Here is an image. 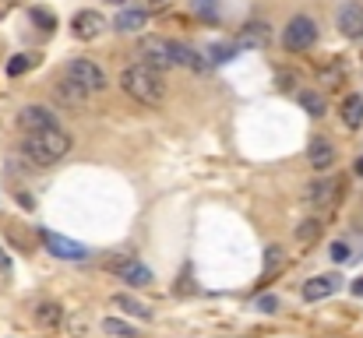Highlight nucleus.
Masks as SVG:
<instances>
[{"label":"nucleus","instance_id":"obj_13","mask_svg":"<svg viewBox=\"0 0 363 338\" xmlns=\"http://www.w3.org/2000/svg\"><path fill=\"white\" fill-rule=\"evenodd\" d=\"M71 25H74V36L78 39H96V36L106 32V18L99 11H78Z\"/></svg>","mask_w":363,"mask_h":338},{"label":"nucleus","instance_id":"obj_34","mask_svg":"<svg viewBox=\"0 0 363 338\" xmlns=\"http://www.w3.org/2000/svg\"><path fill=\"white\" fill-rule=\"evenodd\" d=\"M110 4H116V0H110Z\"/></svg>","mask_w":363,"mask_h":338},{"label":"nucleus","instance_id":"obj_14","mask_svg":"<svg viewBox=\"0 0 363 338\" xmlns=\"http://www.w3.org/2000/svg\"><path fill=\"white\" fill-rule=\"evenodd\" d=\"M307 159H311V166H314L318 173L331 169V162H335V145H331L328 138H314V141L307 145Z\"/></svg>","mask_w":363,"mask_h":338},{"label":"nucleus","instance_id":"obj_12","mask_svg":"<svg viewBox=\"0 0 363 338\" xmlns=\"http://www.w3.org/2000/svg\"><path fill=\"white\" fill-rule=\"evenodd\" d=\"M268 39H271L268 21H247V25L236 32V46H240V50H258V46H268Z\"/></svg>","mask_w":363,"mask_h":338},{"label":"nucleus","instance_id":"obj_32","mask_svg":"<svg viewBox=\"0 0 363 338\" xmlns=\"http://www.w3.org/2000/svg\"><path fill=\"white\" fill-rule=\"evenodd\" d=\"M349 289H353V296H363V279H356V282L349 286Z\"/></svg>","mask_w":363,"mask_h":338},{"label":"nucleus","instance_id":"obj_27","mask_svg":"<svg viewBox=\"0 0 363 338\" xmlns=\"http://www.w3.org/2000/svg\"><path fill=\"white\" fill-rule=\"evenodd\" d=\"M328 254H331V261H335V264H346L353 254H349V243L346 240H335V243H331V247H328Z\"/></svg>","mask_w":363,"mask_h":338},{"label":"nucleus","instance_id":"obj_28","mask_svg":"<svg viewBox=\"0 0 363 338\" xmlns=\"http://www.w3.org/2000/svg\"><path fill=\"white\" fill-rule=\"evenodd\" d=\"M282 264V247H268V254H265V275H271Z\"/></svg>","mask_w":363,"mask_h":338},{"label":"nucleus","instance_id":"obj_10","mask_svg":"<svg viewBox=\"0 0 363 338\" xmlns=\"http://www.w3.org/2000/svg\"><path fill=\"white\" fill-rule=\"evenodd\" d=\"M335 25L346 39H363V4H356V0L342 4L339 14H335Z\"/></svg>","mask_w":363,"mask_h":338},{"label":"nucleus","instance_id":"obj_17","mask_svg":"<svg viewBox=\"0 0 363 338\" xmlns=\"http://www.w3.org/2000/svg\"><path fill=\"white\" fill-rule=\"evenodd\" d=\"M145 25H148V11H145V8H138V11H120L116 21H113L116 32H141Z\"/></svg>","mask_w":363,"mask_h":338},{"label":"nucleus","instance_id":"obj_8","mask_svg":"<svg viewBox=\"0 0 363 338\" xmlns=\"http://www.w3.org/2000/svg\"><path fill=\"white\" fill-rule=\"evenodd\" d=\"M18 127H21L25 134H39V131H53V127H60V124H56V113H53L50 106H25V109L18 113Z\"/></svg>","mask_w":363,"mask_h":338},{"label":"nucleus","instance_id":"obj_16","mask_svg":"<svg viewBox=\"0 0 363 338\" xmlns=\"http://www.w3.org/2000/svg\"><path fill=\"white\" fill-rule=\"evenodd\" d=\"M53 99H56L60 106L78 109V106H85V99H88V96H85V92H81L78 85H71V81L64 78V81H56V85H53Z\"/></svg>","mask_w":363,"mask_h":338},{"label":"nucleus","instance_id":"obj_9","mask_svg":"<svg viewBox=\"0 0 363 338\" xmlns=\"http://www.w3.org/2000/svg\"><path fill=\"white\" fill-rule=\"evenodd\" d=\"M342 194V180L339 176H321L314 183H307V191L304 198L314 204V208H328V204H335V198Z\"/></svg>","mask_w":363,"mask_h":338},{"label":"nucleus","instance_id":"obj_6","mask_svg":"<svg viewBox=\"0 0 363 338\" xmlns=\"http://www.w3.org/2000/svg\"><path fill=\"white\" fill-rule=\"evenodd\" d=\"M43 243H46V251H50L53 257H60V261H85V257H88V247H85V243H78V240H71V236H60V233H53V229H43Z\"/></svg>","mask_w":363,"mask_h":338},{"label":"nucleus","instance_id":"obj_7","mask_svg":"<svg viewBox=\"0 0 363 338\" xmlns=\"http://www.w3.org/2000/svg\"><path fill=\"white\" fill-rule=\"evenodd\" d=\"M113 275H116L120 282L134 286V289L152 286V268H145V261H138V257H120V261H113Z\"/></svg>","mask_w":363,"mask_h":338},{"label":"nucleus","instance_id":"obj_5","mask_svg":"<svg viewBox=\"0 0 363 338\" xmlns=\"http://www.w3.org/2000/svg\"><path fill=\"white\" fill-rule=\"evenodd\" d=\"M138 64H145V67H152V71H169V67H176L173 64V50H169V39H159V36H145L141 43H138Z\"/></svg>","mask_w":363,"mask_h":338},{"label":"nucleus","instance_id":"obj_21","mask_svg":"<svg viewBox=\"0 0 363 338\" xmlns=\"http://www.w3.org/2000/svg\"><path fill=\"white\" fill-rule=\"evenodd\" d=\"M300 106H304L311 116H324V113H328V103H324V96H321V92H314V88L300 92Z\"/></svg>","mask_w":363,"mask_h":338},{"label":"nucleus","instance_id":"obj_26","mask_svg":"<svg viewBox=\"0 0 363 338\" xmlns=\"http://www.w3.org/2000/svg\"><path fill=\"white\" fill-rule=\"evenodd\" d=\"M191 8H194L205 21H216V18H219V0H191Z\"/></svg>","mask_w":363,"mask_h":338},{"label":"nucleus","instance_id":"obj_31","mask_svg":"<svg viewBox=\"0 0 363 338\" xmlns=\"http://www.w3.org/2000/svg\"><path fill=\"white\" fill-rule=\"evenodd\" d=\"M0 271H11V257L4 254V247H0Z\"/></svg>","mask_w":363,"mask_h":338},{"label":"nucleus","instance_id":"obj_4","mask_svg":"<svg viewBox=\"0 0 363 338\" xmlns=\"http://www.w3.org/2000/svg\"><path fill=\"white\" fill-rule=\"evenodd\" d=\"M314 43H318V21L307 18V14L289 18L286 32H282V46H286L289 53H304V50H311Z\"/></svg>","mask_w":363,"mask_h":338},{"label":"nucleus","instance_id":"obj_30","mask_svg":"<svg viewBox=\"0 0 363 338\" xmlns=\"http://www.w3.org/2000/svg\"><path fill=\"white\" fill-rule=\"evenodd\" d=\"M32 18H36V21H39V25L46 28V32H50V28H53V18H50L46 11H39V8H36V11H32Z\"/></svg>","mask_w":363,"mask_h":338},{"label":"nucleus","instance_id":"obj_33","mask_svg":"<svg viewBox=\"0 0 363 338\" xmlns=\"http://www.w3.org/2000/svg\"><path fill=\"white\" fill-rule=\"evenodd\" d=\"M353 173H356V176H363V156H360V159L353 162Z\"/></svg>","mask_w":363,"mask_h":338},{"label":"nucleus","instance_id":"obj_1","mask_svg":"<svg viewBox=\"0 0 363 338\" xmlns=\"http://www.w3.org/2000/svg\"><path fill=\"white\" fill-rule=\"evenodd\" d=\"M120 88L141 106H159L166 99V81L159 71L145 67V64H131L124 74H120Z\"/></svg>","mask_w":363,"mask_h":338},{"label":"nucleus","instance_id":"obj_19","mask_svg":"<svg viewBox=\"0 0 363 338\" xmlns=\"http://www.w3.org/2000/svg\"><path fill=\"white\" fill-rule=\"evenodd\" d=\"M113 306H120L124 314H131V317H138V321H148V317H152V310H148L145 303H138L134 296H127V293H116V296H113Z\"/></svg>","mask_w":363,"mask_h":338},{"label":"nucleus","instance_id":"obj_23","mask_svg":"<svg viewBox=\"0 0 363 338\" xmlns=\"http://www.w3.org/2000/svg\"><path fill=\"white\" fill-rule=\"evenodd\" d=\"M236 43H211L208 46V56H211V64H226V60H233L236 56Z\"/></svg>","mask_w":363,"mask_h":338},{"label":"nucleus","instance_id":"obj_2","mask_svg":"<svg viewBox=\"0 0 363 338\" xmlns=\"http://www.w3.org/2000/svg\"><path fill=\"white\" fill-rule=\"evenodd\" d=\"M71 145L74 141L64 127H53V131H39V134H25V156L36 166H53L68 156Z\"/></svg>","mask_w":363,"mask_h":338},{"label":"nucleus","instance_id":"obj_15","mask_svg":"<svg viewBox=\"0 0 363 338\" xmlns=\"http://www.w3.org/2000/svg\"><path fill=\"white\" fill-rule=\"evenodd\" d=\"M169 50H173V64H176V67H187V71H208V64H211V60H205L198 50H191V46H184V43H169Z\"/></svg>","mask_w":363,"mask_h":338},{"label":"nucleus","instance_id":"obj_20","mask_svg":"<svg viewBox=\"0 0 363 338\" xmlns=\"http://www.w3.org/2000/svg\"><path fill=\"white\" fill-rule=\"evenodd\" d=\"M342 124L353 127V131L363 124V96H346V103H342Z\"/></svg>","mask_w":363,"mask_h":338},{"label":"nucleus","instance_id":"obj_18","mask_svg":"<svg viewBox=\"0 0 363 338\" xmlns=\"http://www.w3.org/2000/svg\"><path fill=\"white\" fill-rule=\"evenodd\" d=\"M36 321H39L43 328H60V324H64V306L53 303V299H43V303L36 306Z\"/></svg>","mask_w":363,"mask_h":338},{"label":"nucleus","instance_id":"obj_29","mask_svg":"<svg viewBox=\"0 0 363 338\" xmlns=\"http://www.w3.org/2000/svg\"><path fill=\"white\" fill-rule=\"evenodd\" d=\"M254 306H258L261 314H276V310H279V296H258Z\"/></svg>","mask_w":363,"mask_h":338},{"label":"nucleus","instance_id":"obj_24","mask_svg":"<svg viewBox=\"0 0 363 338\" xmlns=\"http://www.w3.org/2000/svg\"><path fill=\"white\" fill-rule=\"evenodd\" d=\"M318 236H321V219H304V222L296 226V240L300 243H311Z\"/></svg>","mask_w":363,"mask_h":338},{"label":"nucleus","instance_id":"obj_11","mask_svg":"<svg viewBox=\"0 0 363 338\" xmlns=\"http://www.w3.org/2000/svg\"><path fill=\"white\" fill-rule=\"evenodd\" d=\"M342 289V275H314V279L304 282V299L307 303H318V299H328Z\"/></svg>","mask_w":363,"mask_h":338},{"label":"nucleus","instance_id":"obj_22","mask_svg":"<svg viewBox=\"0 0 363 338\" xmlns=\"http://www.w3.org/2000/svg\"><path fill=\"white\" fill-rule=\"evenodd\" d=\"M103 331L113 335V338H138V328L127 324V321H120V317H106L103 321Z\"/></svg>","mask_w":363,"mask_h":338},{"label":"nucleus","instance_id":"obj_25","mask_svg":"<svg viewBox=\"0 0 363 338\" xmlns=\"http://www.w3.org/2000/svg\"><path fill=\"white\" fill-rule=\"evenodd\" d=\"M28 67H36V53H32V56H28V53H18V56H11L8 74H11V78H18V74H25Z\"/></svg>","mask_w":363,"mask_h":338},{"label":"nucleus","instance_id":"obj_3","mask_svg":"<svg viewBox=\"0 0 363 338\" xmlns=\"http://www.w3.org/2000/svg\"><path fill=\"white\" fill-rule=\"evenodd\" d=\"M64 78H68L71 85H78V88L85 92V96H99V92H106V88H110V81H106L103 67H99V64H92V60H85V56L68 60V64H64Z\"/></svg>","mask_w":363,"mask_h":338}]
</instances>
